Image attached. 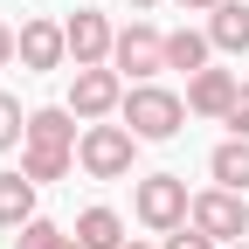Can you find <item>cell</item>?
Segmentation results:
<instances>
[{"label":"cell","mask_w":249,"mask_h":249,"mask_svg":"<svg viewBox=\"0 0 249 249\" xmlns=\"http://www.w3.org/2000/svg\"><path fill=\"white\" fill-rule=\"evenodd\" d=\"M180 7H187V14H214L222 0H180Z\"/></svg>","instance_id":"cell-22"},{"label":"cell","mask_w":249,"mask_h":249,"mask_svg":"<svg viewBox=\"0 0 249 249\" xmlns=\"http://www.w3.org/2000/svg\"><path fill=\"white\" fill-rule=\"evenodd\" d=\"M14 139H28V118H21V97L0 90V152H14Z\"/></svg>","instance_id":"cell-18"},{"label":"cell","mask_w":249,"mask_h":249,"mask_svg":"<svg viewBox=\"0 0 249 249\" xmlns=\"http://www.w3.org/2000/svg\"><path fill=\"white\" fill-rule=\"evenodd\" d=\"M124 249H152V242H124Z\"/></svg>","instance_id":"cell-24"},{"label":"cell","mask_w":249,"mask_h":249,"mask_svg":"<svg viewBox=\"0 0 249 249\" xmlns=\"http://www.w3.org/2000/svg\"><path fill=\"white\" fill-rule=\"evenodd\" d=\"M208 173H214V187L249 194V139H222V145L208 152Z\"/></svg>","instance_id":"cell-12"},{"label":"cell","mask_w":249,"mask_h":249,"mask_svg":"<svg viewBox=\"0 0 249 249\" xmlns=\"http://www.w3.org/2000/svg\"><path fill=\"white\" fill-rule=\"evenodd\" d=\"M235 70H194L187 76V111H201V118H229V104H235Z\"/></svg>","instance_id":"cell-9"},{"label":"cell","mask_w":249,"mask_h":249,"mask_svg":"<svg viewBox=\"0 0 249 249\" xmlns=\"http://www.w3.org/2000/svg\"><path fill=\"white\" fill-rule=\"evenodd\" d=\"M111 70L132 76V83H152V76L166 70V35H160V28H145V21L118 28V42H111Z\"/></svg>","instance_id":"cell-4"},{"label":"cell","mask_w":249,"mask_h":249,"mask_svg":"<svg viewBox=\"0 0 249 249\" xmlns=\"http://www.w3.org/2000/svg\"><path fill=\"white\" fill-rule=\"evenodd\" d=\"M132 208H139V222H145V229L173 235V229H187V214H194V194H187V180H180V173H145V180H139V194H132Z\"/></svg>","instance_id":"cell-2"},{"label":"cell","mask_w":249,"mask_h":249,"mask_svg":"<svg viewBox=\"0 0 249 249\" xmlns=\"http://www.w3.org/2000/svg\"><path fill=\"white\" fill-rule=\"evenodd\" d=\"M76 242L83 249H124V222H118L111 208H83L76 214Z\"/></svg>","instance_id":"cell-15"},{"label":"cell","mask_w":249,"mask_h":249,"mask_svg":"<svg viewBox=\"0 0 249 249\" xmlns=\"http://www.w3.org/2000/svg\"><path fill=\"white\" fill-rule=\"evenodd\" d=\"M132 7H139V14H145V7H160V0H132Z\"/></svg>","instance_id":"cell-23"},{"label":"cell","mask_w":249,"mask_h":249,"mask_svg":"<svg viewBox=\"0 0 249 249\" xmlns=\"http://www.w3.org/2000/svg\"><path fill=\"white\" fill-rule=\"evenodd\" d=\"M76 111H62V104H42V111H28V145H42V152H76Z\"/></svg>","instance_id":"cell-10"},{"label":"cell","mask_w":249,"mask_h":249,"mask_svg":"<svg viewBox=\"0 0 249 249\" xmlns=\"http://www.w3.org/2000/svg\"><path fill=\"white\" fill-rule=\"evenodd\" d=\"M62 55H70V35H62V21H21V70H62Z\"/></svg>","instance_id":"cell-8"},{"label":"cell","mask_w":249,"mask_h":249,"mask_svg":"<svg viewBox=\"0 0 249 249\" xmlns=\"http://www.w3.org/2000/svg\"><path fill=\"white\" fill-rule=\"evenodd\" d=\"M222 124H229V139H249V83L235 90V104H229V118H222Z\"/></svg>","instance_id":"cell-19"},{"label":"cell","mask_w":249,"mask_h":249,"mask_svg":"<svg viewBox=\"0 0 249 249\" xmlns=\"http://www.w3.org/2000/svg\"><path fill=\"white\" fill-rule=\"evenodd\" d=\"M62 35H70V55H76V70H90V62H111V42H118V28H111L97 7H76L70 21H62Z\"/></svg>","instance_id":"cell-7"},{"label":"cell","mask_w":249,"mask_h":249,"mask_svg":"<svg viewBox=\"0 0 249 249\" xmlns=\"http://www.w3.org/2000/svg\"><path fill=\"white\" fill-rule=\"evenodd\" d=\"M132 152H139V132H132V124H104L97 118L76 139V166L90 180H124V173H132Z\"/></svg>","instance_id":"cell-1"},{"label":"cell","mask_w":249,"mask_h":249,"mask_svg":"<svg viewBox=\"0 0 249 249\" xmlns=\"http://www.w3.org/2000/svg\"><path fill=\"white\" fill-rule=\"evenodd\" d=\"M180 118H187V104L173 97L166 83H132V90H124V124H132L139 139H173Z\"/></svg>","instance_id":"cell-3"},{"label":"cell","mask_w":249,"mask_h":249,"mask_svg":"<svg viewBox=\"0 0 249 249\" xmlns=\"http://www.w3.org/2000/svg\"><path fill=\"white\" fill-rule=\"evenodd\" d=\"M229 249H249V242H229Z\"/></svg>","instance_id":"cell-25"},{"label":"cell","mask_w":249,"mask_h":249,"mask_svg":"<svg viewBox=\"0 0 249 249\" xmlns=\"http://www.w3.org/2000/svg\"><path fill=\"white\" fill-rule=\"evenodd\" d=\"M70 166H76V152H42V145H28V152H21V173L35 180V187H42V180H62Z\"/></svg>","instance_id":"cell-17"},{"label":"cell","mask_w":249,"mask_h":249,"mask_svg":"<svg viewBox=\"0 0 249 249\" xmlns=\"http://www.w3.org/2000/svg\"><path fill=\"white\" fill-rule=\"evenodd\" d=\"M35 222V180L28 173H0V229Z\"/></svg>","instance_id":"cell-13"},{"label":"cell","mask_w":249,"mask_h":249,"mask_svg":"<svg viewBox=\"0 0 249 249\" xmlns=\"http://www.w3.org/2000/svg\"><path fill=\"white\" fill-rule=\"evenodd\" d=\"M201 235L214 242H242L249 235V194H235V187H208V194H194V214H187Z\"/></svg>","instance_id":"cell-5"},{"label":"cell","mask_w":249,"mask_h":249,"mask_svg":"<svg viewBox=\"0 0 249 249\" xmlns=\"http://www.w3.org/2000/svg\"><path fill=\"white\" fill-rule=\"evenodd\" d=\"M208 28H173V35H166V70H187V76H194V70H208Z\"/></svg>","instance_id":"cell-14"},{"label":"cell","mask_w":249,"mask_h":249,"mask_svg":"<svg viewBox=\"0 0 249 249\" xmlns=\"http://www.w3.org/2000/svg\"><path fill=\"white\" fill-rule=\"evenodd\" d=\"M208 42L222 55H249V0H222L208 14Z\"/></svg>","instance_id":"cell-11"},{"label":"cell","mask_w":249,"mask_h":249,"mask_svg":"<svg viewBox=\"0 0 249 249\" xmlns=\"http://www.w3.org/2000/svg\"><path fill=\"white\" fill-rule=\"evenodd\" d=\"M14 55H21V35H14V28H7V21H0V70H7V62H14Z\"/></svg>","instance_id":"cell-21"},{"label":"cell","mask_w":249,"mask_h":249,"mask_svg":"<svg viewBox=\"0 0 249 249\" xmlns=\"http://www.w3.org/2000/svg\"><path fill=\"white\" fill-rule=\"evenodd\" d=\"M70 111H76L83 124H97V118L124 111V76L111 70V62H90V70H76V83H70Z\"/></svg>","instance_id":"cell-6"},{"label":"cell","mask_w":249,"mask_h":249,"mask_svg":"<svg viewBox=\"0 0 249 249\" xmlns=\"http://www.w3.org/2000/svg\"><path fill=\"white\" fill-rule=\"evenodd\" d=\"M166 249H222V242H214V235H201L194 222H187V229H173V235H166Z\"/></svg>","instance_id":"cell-20"},{"label":"cell","mask_w":249,"mask_h":249,"mask_svg":"<svg viewBox=\"0 0 249 249\" xmlns=\"http://www.w3.org/2000/svg\"><path fill=\"white\" fill-rule=\"evenodd\" d=\"M14 249H83L76 235H62L55 222H42V214H35V222H21L14 229Z\"/></svg>","instance_id":"cell-16"}]
</instances>
